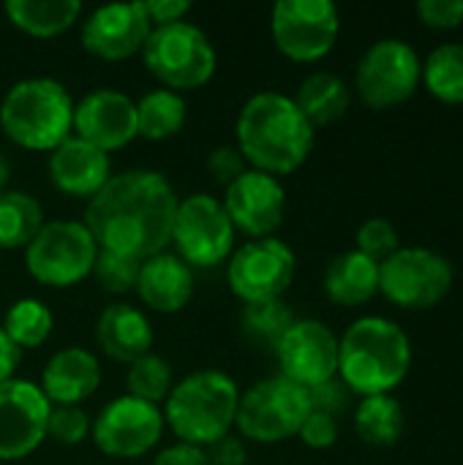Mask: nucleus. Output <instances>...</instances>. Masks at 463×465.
<instances>
[{"instance_id": "30", "label": "nucleus", "mask_w": 463, "mask_h": 465, "mask_svg": "<svg viewBox=\"0 0 463 465\" xmlns=\"http://www.w3.org/2000/svg\"><path fill=\"white\" fill-rule=\"evenodd\" d=\"M186 125V98L169 87H156L136 101V134L164 142Z\"/></svg>"}, {"instance_id": "44", "label": "nucleus", "mask_w": 463, "mask_h": 465, "mask_svg": "<svg viewBox=\"0 0 463 465\" xmlns=\"http://www.w3.org/2000/svg\"><path fill=\"white\" fill-rule=\"evenodd\" d=\"M19 360H22V349H16L11 343V338L0 327V384L8 381V379H14V373L19 368Z\"/></svg>"}, {"instance_id": "4", "label": "nucleus", "mask_w": 463, "mask_h": 465, "mask_svg": "<svg viewBox=\"0 0 463 465\" xmlns=\"http://www.w3.org/2000/svg\"><path fill=\"white\" fill-rule=\"evenodd\" d=\"M240 387L224 371H196L180 379L164 409V422L183 444L210 447L235 428Z\"/></svg>"}, {"instance_id": "9", "label": "nucleus", "mask_w": 463, "mask_h": 465, "mask_svg": "<svg viewBox=\"0 0 463 465\" xmlns=\"http://www.w3.org/2000/svg\"><path fill=\"white\" fill-rule=\"evenodd\" d=\"M98 245L82 221H46L25 248L27 272L52 289H68L93 272Z\"/></svg>"}, {"instance_id": "16", "label": "nucleus", "mask_w": 463, "mask_h": 465, "mask_svg": "<svg viewBox=\"0 0 463 465\" xmlns=\"http://www.w3.org/2000/svg\"><path fill=\"white\" fill-rule=\"evenodd\" d=\"M52 403L38 384L8 379L0 384V460L14 463L33 455L46 439Z\"/></svg>"}, {"instance_id": "38", "label": "nucleus", "mask_w": 463, "mask_h": 465, "mask_svg": "<svg viewBox=\"0 0 463 465\" xmlns=\"http://www.w3.org/2000/svg\"><path fill=\"white\" fill-rule=\"evenodd\" d=\"M415 11L434 30H453L463 22V0H418Z\"/></svg>"}, {"instance_id": "26", "label": "nucleus", "mask_w": 463, "mask_h": 465, "mask_svg": "<svg viewBox=\"0 0 463 465\" xmlns=\"http://www.w3.org/2000/svg\"><path fill=\"white\" fill-rule=\"evenodd\" d=\"M3 8L14 27L38 38L60 35L85 11L79 0H5Z\"/></svg>"}, {"instance_id": "3", "label": "nucleus", "mask_w": 463, "mask_h": 465, "mask_svg": "<svg viewBox=\"0 0 463 465\" xmlns=\"http://www.w3.org/2000/svg\"><path fill=\"white\" fill-rule=\"evenodd\" d=\"M412 368L407 330L385 316H360L338 338V379L352 395H390Z\"/></svg>"}, {"instance_id": "32", "label": "nucleus", "mask_w": 463, "mask_h": 465, "mask_svg": "<svg viewBox=\"0 0 463 465\" xmlns=\"http://www.w3.org/2000/svg\"><path fill=\"white\" fill-rule=\"evenodd\" d=\"M52 324H55L52 311L41 300L22 297L5 311L0 327L16 349H35L49 338Z\"/></svg>"}, {"instance_id": "33", "label": "nucleus", "mask_w": 463, "mask_h": 465, "mask_svg": "<svg viewBox=\"0 0 463 465\" xmlns=\"http://www.w3.org/2000/svg\"><path fill=\"white\" fill-rule=\"evenodd\" d=\"M126 387L131 398H139L145 403L158 406L161 401L169 398L172 387H175V376H172V365L161 357L147 351L145 357L134 360L128 365L126 373Z\"/></svg>"}, {"instance_id": "24", "label": "nucleus", "mask_w": 463, "mask_h": 465, "mask_svg": "<svg viewBox=\"0 0 463 465\" xmlns=\"http://www.w3.org/2000/svg\"><path fill=\"white\" fill-rule=\"evenodd\" d=\"M322 289L330 302L344 308H357L379 294V262L360 251H344L330 259Z\"/></svg>"}, {"instance_id": "43", "label": "nucleus", "mask_w": 463, "mask_h": 465, "mask_svg": "<svg viewBox=\"0 0 463 465\" xmlns=\"http://www.w3.org/2000/svg\"><path fill=\"white\" fill-rule=\"evenodd\" d=\"M150 465H210L207 463V455L202 447H194V444H175V447H166L161 450L153 463Z\"/></svg>"}, {"instance_id": "21", "label": "nucleus", "mask_w": 463, "mask_h": 465, "mask_svg": "<svg viewBox=\"0 0 463 465\" xmlns=\"http://www.w3.org/2000/svg\"><path fill=\"white\" fill-rule=\"evenodd\" d=\"M101 384V365L96 354L79 346L55 351L41 371V392L55 406H79Z\"/></svg>"}, {"instance_id": "37", "label": "nucleus", "mask_w": 463, "mask_h": 465, "mask_svg": "<svg viewBox=\"0 0 463 465\" xmlns=\"http://www.w3.org/2000/svg\"><path fill=\"white\" fill-rule=\"evenodd\" d=\"M251 166H248V161L243 158V153L237 150V144H221V147H216L210 155H207V172H210V177L218 183V185H224V188H229L243 172H248Z\"/></svg>"}, {"instance_id": "6", "label": "nucleus", "mask_w": 463, "mask_h": 465, "mask_svg": "<svg viewBox=\"0 0 463 465\" xmlns=\"http://www.w3.org/2000/svg\"><path fill=\"white\" fill-rule=\"evenodd\" d=\"M142 60L147 71L175 93L207 84L218 65L207 33L186 19L153 27L142 46Z\"/></svg>"}, {"instance_id": "5", "label": "nucleus", "mask_w": 463, "mask_h": 465, "mask_svg": "<svg viewBox=\"0 0 463 465\" xmlns=\"http://www.w3.org/2000/svg\"><path fill=\"white\" fill-rule=\"evenodd\" d=\"M0 125L19 147L52 153L74 131V98L52 76L19 79L0 101Z\"/></svg>"}, {"instance_id": "8", "label": "nucleus", "mask_w": 463, "mask_h": 465, "mask_svg": "<svg viewBox=\"0 0 463 465\" xmlns=\"http://www.w3.org/2000/svg\"><path fill=\"white\" fill-rule=\"evenodd\" d=\"M456 281L453 262L426 245L398 248L379 264V294L404 311H428L439 305Z\"/></svg>"}, {"instance_id": "2", "label": "nucleus", "mask_w": 463, "mask_h": 465, "mask_svg": "<svg viewBox=\"0 0 463 465\" xmlns=\"http://www.w3.org/2000/svg\"><path fill=\"white\" fill-rule=\"evenodd\" d=\"M235 136L237 150L251 163V169L278 177L292 174L308 161L317 128L297 109L292 95L262 90L243 104Z\"/></svg>"}, {"instance_id": "12", "label": "nucleus", "mask_w": 463, "mask_h": 465, "mask_svg": "<svg viewBox=\"0 0 463 465\" xmlns=\"http://www.w3.org/2000/svg\"><path fill=\"white\" fill-rule=\"evenodd\" d=\"M270 33L289 60L317 63L336 46L341 16L333 0H278L270 14Z\"/></svg>"}, {"instance_id": "39", "label": "nucleus", "mask_w": 463, "mask_h": 465, "mask_svg": "<svg viewBox=\"0 0 463 465\" xmlns=\"http://www.w3.org/2000/svg\"><path fill=\"white\" fill-rule=\"evenodd\" d=\"M308 398H311V411H319V414H327V417H336L341 411L349 409V401H352V392L347 390V384L336 376L325 384H317L308 390Z\"/></svg>"}, {"instance_id": "11", "label": "nucleus", "mask_w": 463, "mask_h": 465, "mask_svg": "<svg viewBox=\"0 0 463 465\" xmlns=\"http://www.w3.org/2000/svg\"><path fill=\"white\" fill-rule=\"evenodd\" d=\"M172 242L177 256L194 270H210L232 253L235 245V226L221 204L218 196L210 193H191L177 202Z\"/></svg>"}, {"instance_id": "10", "label": "nucleus", "mask_w": 463, "mask_h": 465, "mask_svg": "<svg viewBox=\"0 0 463 465\" xmlns=\"http://www.w3.org/2000/svg\"><path fill=\"white\" fill-rule=\"evenodd\" d=\"M423 79V60L404 38L374 41L355 68V90L368 109H393L407 104Z\"/></svg>"}, {"instance_id": "20", "label": "nucleus", "mask_w": 463, "mask_h": 465, "mask_svg": "<svg viewBox=\"0 0 463 465\" xmlns=\"http://www.w3.org/2000/svg\"><path fill=\"white\" fill-rule=\"evenodd\" d=\"M46 172L57 191H63L68 196L93 199L109 183L112 163H109V153H104V150L93 147L90 142L79 139L76 134H71L49 153Z\"/></svg>"}, {"instance_id": "1", "label": "nucleus", "mask_w": 463, "mask_h": 465, "mask_svg": "<svg viewBox=\"0 0 463 465\" xmlns=\"http://www.w3.org/2000/svg\"><path fill=\"white\" fill-rule=\"evenodd\" d=\"M177 202L161 172L126 169L87 202L82 223L101 251L145 262L172 245Z\"/></svg>"}, {"instance_id": "7", "label": "nucleus", "mask_w": 463, "mask_h": 465, "mask_svg": "<svg viewBox=\"0 0 463 465\" xmlns=\"http://www.w3.org/2000/svg\"><path fill=\"white\" fill-rule=\"evenodd\" d=\"M311 414L308 390L278 376L259 379L240 392L235 428L243 439L257 444H281L295 439Z\"/></svg>"}, {"instance_id": "27", "label": "nucleus", "mask_w": 463, "mask_h": 465, "mask_svg": "<svg viewBox=\"0 0 463 465\" xmlns=\"http://www.w3.org/2000/svg\"><path fill=\"white\" fill-rule=\"evenodd\" d=\"M355 430L371 447H396L407 430V414L396 395H368L355 406Z\"/></svg>"}, {"instance_id": "36", "label": "nucleus", "mask_w": 463, "mask_h": 465, "mask_svg": "<svg viewBox=\"0 0 463 465\" xmlns=\"http://www.w3.org/2000/svg\"><path fill=\"white\" fill-rule=\"evenodd\" d=\"M90 436V417L82 406H52L49 422H46V439L74 447L82 444Z\"/></svg>"}, {"instance_id": "45", "label": "nucleus", "mask_w": 463, "mask_h": 465, "mask_svg": "<svg viewBox=\"0 0 463 465\" xmlns=\"http://www.w3.org/2000/svg\"><path fill=\"white\" fill-rule=\"evenodd\" d=\"M8 177H11V169H8V161L0 155V191H5L8 185Z\"/></svg>"}, {"instance_id": "35", "label": "nucleus", "mask_w": 463, "mask_h": 465, "mask_svg": "<svg viewBox=\"0 0 463 465\" xmlns=\"http://www.w3.org/2000/svg\"><path fill=\"white\" fill-rule=\"evenodd\" d=\"M355 242H357L355 251L366 253L368 259H374V262H379V264L401 248L398 229L393 226V221H388V218H382V215H374V218L363 221V223L357 226Z\"/></svg>"}, {"instance_id": "42", "label": "nucleus", "mask_w": 463, "mask_h": 465, "mask_svg": "<svg viewBox=\"0 0 463 465\" xmlns=\"http://www.w3.org/2000/svg\"><path fill=\"white\" fill-rule=\"evenodd\" d=\"M142 5L147 11V19L153 22V27L172 25V22H183L186 14L191 11V3L188 0H145Z\"/></svg>"}, {"instance_id": "14", "label": "nucleus", "mask_w": 463, "mask_h": 465, "mask_svg": "<svg viewBox=\"0 0 463 465\" xmlns=\"http://www.w3.org/2000/svg\"><path fill=\"white\" fill-rule=\"evenodd\" d=\"M164 411L158 406L120 395L109 401L90 422V436L106 458L131 460L156 450L164 436Z\"/></svg>"}, {"instance_id": "13", "label": "nucleus", "mask_w": 463, "mask_h": 465, "mask_svg": "<svg viewBox=\"0 0 463 465\" xmlns=\"http://www.w3.org/2000/svg\"><path fill=\"white\" fill-rule=\"evenodd\" d=\"M295 251L273 234L248 240L243 248H237L229 259L226 281L235 297L243 302H267L284 300V292L295 281Z\"/></svg>"}, {"instance_id": "41", "label": "nucleus", "mask_w": 463, "mask_h": 465, "mask_svg": "<svg viewBox=\"0 0 463 465\" xmlns=\"http://www.w3.org/2000/svg\"><path fill=\"white\" fill-rule=\"evenodd\" d=\"M205 455H207V463L210 465H248L246 463V458H248L246 444L237 436H232V433L218 439L216 444L205 447Z\"/></svg>"}, {"instance_id": "25", "label": "nucleus", "mask_w": 463, "mask_h": 465, "mask_svg": "<svg viewBox=\"0 0 463 465\" xmlns=\"http://www.w3.org/2000/svg\"><path fill=\"white\" fill-rule=\"evenodd\" d=\"M349 101H352L349 84L344 82V76L333 71H311L295 93L297 109L308 117L314 128L341 120L349 109Z\"/></svg>"}, {"instance_id": "15", "label": "nucleus", "mask_w": 463, "mask_h": 465, "mask_svg": "<svg viewBox=\"0 0 463 465\" xmlns=\"http://www.w3.org/2000/svg\"><path fill=\"white\" fill-rule=\"evenodd\" d=\"M273 354L281 376L303 390L338 376V335L319 319H295Z\"/></svg>"}, {"instance_id": "17", "label": "nucleus", "mask_w": 463, "mask_h": 465, "mask_svg": "<svg viewBox=\"0 0 463 465\" xmlns=\"http://www.w3.org/2000/svg\"><path fill=\"white\" fill-rule=\"evenodd\" d=\"M221 204L235 232H243L251 240L273 237L287 215V188L278 177L248 169L229 188H224Z\"/></svg>"}, {"instance_id": "40", "label": "nucleus", "mask_w": 463, "mask_h": 465, "mask_svg": "<svg viewBox=\"0 0 463 465\" xmlns=\"http://www.w3.org/2000/svg\"><path fill=\"white\" fill-rule=\"evenodd\" d=\"M297 439L311 450H327V447H333L338 441V420L327 417V414H319V411H311L306 417Z\"/></svg>"}, {"instance_id": "23", "label": "nucleus", "mask_w": 463, "mask_h": 465, "mask_svg": "<svg viewBox=\"0 0 463 465\" xmlns=\"http://www.w3.org/2000/svg\"><path fill=\"white\" fill-rule=\"evenodd\" d=\"M153 338L150 319L131 302L106 305L96 322V341L101 351L126 365L145 357L153 349Z\"/></svg>"}, {"instance_id": "22", "label": "nucleus", "mask_w": 463, "mask_h": 465, "mask_svg": "<svg viewBox=\"0 0 463 465\" xmlns=\"http://www.w3.org/2000/svg\"><path fill=\"white\" fill-rule=\"evenodd\" d=\"M194 270L177 253H156L142 262L136 278L139 300L158 313H177L194 297Z\"/></svg>"}, {"instance_id": "31", "label": "nucleus", "mask_w": 463, "mask_h": 465, "mask_svg": "<svg viewBox=\"0 0 463 465\" xmlns=\"http://www.w3.org/2000/svg\"><path fill=\"white\" fill-rule=\"evenodd\" d=\"M420 84L442 104H463V41H448L428 52Z\"/></svg>"}, {"instance_id": "19", "label": "nucleus", "mask_w": 463, "mask_h": 465, "mask_svg": "<svg viewBox=\"0 0 463 465\" xmlns=\"http://www.w3.org/2000/svg\"><path fill=\"white\" fill-rule=\"evenodd\" d=\"M74 131L93 147L112 153L134 142L136 134V101L123 90L98 87L74 104Z\"/></svg>"}, {"instance_id": "29", "label": "nucleus", "mask_w": 463, "mask_h": 465, "mask_svg": "<svg viewBox=\"0 0 463 465\" xmlns=\"http://www.w3.org/2000/svg\"><path fill=\"white\" fill-rule=\"evenodd\" d=\"M46 223L41 202L27 191H0V251L27 248Z\"/></svg>"}, {"instance_id": "18", "label": "nucleus", "mask_w": 463, "mask_h": 465, "mask_svg": "<svg viewBox=\"0 0 463 465\" xmlns=\"http://www.w3.org/2000/svg\"><path fill=\"white\" fill-rule=\"evenodd\" d=\"M153 22L142 3H106L82 22V46L101 60H126L142 52Z\"/></svg>"}, {"instance_id": "28", "label": "nucleus", "mask_w": 463, "mask_h": 465, "mask_svg": "<svg viewBox=\"0 0 463 465\" xmlns=\"http://www.w3.org/2000/svg\"><path fill=\"white\" fill-rule=\"evenodd\" d=\"M295 311L284 300L246 302L240 311V338L257 351H276L278 341L295 324Z\"/></svg>"}, {"instance_id": "34", "label": "nucleus", "mask_w": 463, "mask_h": 465, "mask_svg": "<svg viewBox=\"0 0 463 465\" xmlns=\"http://www.w3.org/2000/svg\"><path fill=\"white\" fill-rule=\"evenodd\" d=\"M139 267L142 262L131 259V256H120L112 251H101L96 256L93 264V278L98 281V286L109 294H128L136 289V278H139Z\"/></svg>"}]
</instances>
